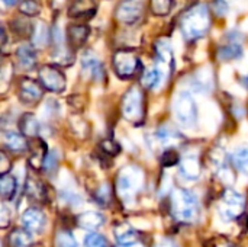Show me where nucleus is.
<instances>
[{
	"label": "nucleus",
	"instance_id": "obj_8",
	"mask_svg": "<svg viewBox=\"0 0 248 247\" xmlns=\"http://www.w3.org/2000/svg\"><path fill=\"white\" fill-rule=\"evenodd\" d=\"M144 0H122L116 9V19L126 25H134L142 17Z\"/></svg>",
	"mask_w": 248,
	"mask_h": 247
},
{
	"label": "nucleus",
	"instance_id": "obj_33",
	"mask_svg": "<svg viewBox=\"0 0 248 247\" xmlns=\"http://www.w3.org/2000/svg\"><path fill=\"white\" fill-rule=\"evenodd\" d=\"M84 247H108V240L97 233L87 234L84 239Z\"/></svg>",
	"mask_w": 248,
	"mask_h": 247
},
{
	"label": "nucleus",
	"instance_id": "obj_15",
	"mask_svg": "<svg viewBox=\"0 0 248 247\" xmlns=\"http://www.w3.org/2000/svg\"><path fill=\"white\" fill-rule=\"evenodd\" d=\"M96 13V1L94 0H74L68 9V15L71 17L89 19Z\"/></svg>",
	"mask_w": 248,
	"mask_h": 247
},
{
	"label": "nucleus",
	"instance_id": "obj_29",
	"mask_svg": "<svg viewBox=\"0 0 248 247\" xmlns=\"http://www.w3.org/2000/svg\"><path fill=\"white\" fill-rule=\"evenodd\" d=\"M32 39H33V47H38V48L45 47L49 41V31H48L46 25L36 23L32 31Z\"/></svg>",
	"mask_w": 248,
	"mask_h": 247
},
{
	"label": "nucleus",
	"instance_id": "obj_28",
	"mask_svg": "<svg viewBox=\"0 0 248 247\" xmlns=\"http://www.w3.org/2000/svg\"><path fill=\"white\" fill-rule=\"evenodd\" d=\"M163 71L158 68V67H154V68H150L144 73L142 76V84L144 87L147 89H155L158 87L161 83H163Z\"/></svg>",
	"mask_w": 248,
	"mask_h": 247
},
{
	"label": "nucleus",
	"instance_id": "obj_20",
	"mask_svg": "<svg viewBox=\"0 0 248 247\" xmlns=\"http://www.w3.org/2000/svg\"><path fill=\"white\" fill-rule=\"evenodd\" d=\"M231 39L224 44L219 51H218V55L221 60H235V58H240L243 55V45L240 41H237L235 38H232V33H230Z\"/></svg>",
	"mask_w": 248,
	"mask_h": 247
},
{
	"label": "nucleus",
	"instance_id": "obj_25",
	"mask_svg": "<svg viewBox=\"0 0 248 247\" xmlns=\"http://www.w3.org/2000/svg\"><path fill=\"white\" fill-rule=\"evenodd\" d=\"M32 242H33L32 234L25 229H16L9 236V243L12 247H29Z\"/></svg>",
	"mask_w": 248,
	"mask_h": 247
},
{
	"label": "nucleus",
	"instance_id": "obj_32",
	"mask_svg": "<svg viewBox=\"0 0 248 247\" xmlns=\"http://www.w3.org/2000/svg\"><path fill=\"white\" fill-rule=\"evenodd\" d=\"M19 10H20L23 15H26V16H36V15H39V12H41V6H39V3L35 1V0H23V1L20 3Z\"/></svg>",
	"mask_w": 248,
	"mask_h": 247
},
{
	"label": "nucleus",
	"instance_id": "obj_16",
	"mask_svg": "<svg viewBox=\"0 0 248 247\" xmlns=\"http://www.w3.org/2000/svg\"><path fill=\"white\" fill-rule=\"evenodd\" d=\"M90 28L83 23H74L68 26V44L71 48H80L89 38Z\"/></svg>",
	"mask_w": 248,
	"mask_h": 247
},
{
	"label": "nucleus",
	"instance_id": "obj_19",
	"mask_svg": "<svg viewBox=\"0 0 248 247\" xmlns=\"http://www.w3.org/2000/svg\"><path fill=\"white\" fill-rule=\"evenodd\" d=\"M16 58H17L19 66L25 70H31L36 64V52H35L33 47L29 44H23L17 48Z\"/></svg>",
	"mask_w": 248,
	"mask_h": 247
},
{
	"label": "nucleus",
	"instance_id": "obj_26",
	"mask_svg": "<svg viewBox=\"0 0 248 247\" xmlns=\"http://www.w3.org/2000/svg\"><path fill=\"white\" fill-rule=\"evenodd\" d=\"M231 162L237 170L248 175V147H238L231 154Z\"/></svg>",
	"mask_w": 248,
	"mask_h": 247
},
{
	"label": "nucleus",
	"instance_id": "obj_35",
	"mask_svg": "<svg viewBox=\"0 0 248 247\" xmlns=\"http://www.w3.org/2000/svg\"><path fill=\"white\" fill-rule=\"evenodd\" d=\"M26 192L33 197V198H42L44 195V188L39 182L36 181H28V185H26Z\"/></svg>",
	"mask_w": 248,
	"mask_h": 247
},
{
	"label": "nucleus",
	"instance_id": "obj_5",
	"mask_svg": "<svg viewBox=\"0 0 248 247\" xmlns=\"http://www.w3.org/2000/svg\"><path fill=\"white\" fill-rule=\"evenodd\" d=\"M141 67V61L134 51L119 49L113 54V68L121 79H131Z\"/></svg>",
	"mask_w": 248,
	"mask_h": 247
},
{
	"label": "nucleus",
	"instance_id": "obj_39",
	"mask_svg": "<svg viewBox=\"0 0 248 247\" xmlns=\"http://www.w3.org/2000/svg\"><path fill=\"white\" fill-rule=\"evenodd\" d=\"M0 160H1V175H6V172L10 166H9V162H7V157L4 153L0 154Z\"/></svg>",
	"mask_w": 248,
	"mask_h": 247
},
{
	"label": "nucleus",
	"instance_id": "obj_27",
	"mask_svg": "<svg viewBox=\"0 0 248 247\" xmlns=\"http://www.w3.org/2000/svg\"><path fill=\"white\" fill-rule=\"evenodd\" d=\"M35 146V150L32 151L31 157H29V162L32 165V167H39V166H44V162H45V157L48 156L46 153V144L42 141V140H35L33 143Z\"/></svg>",
	"mask_w": 248,
	"mask_h": 247
},
{
	"label": "nucleus",
	"instance_id": "obj_6",
	"mask_svg": "<svg viewBox=\"0 0 248 247\" xmlns=\"http://www.w3.org/2000/svg\"><path fill=\"white\" fill-rule=\"evenodd\" d=\"M122 114L128 121L138 122L144 116V96L140 87H131L122 99Z\"/></svg>",
	"mask_w": 248,
	"mask_h": 247
},
{
	"label": "nucleus",
	"instance_id": "obj_18",
	"mask_svg": "<svg viewBox=\"0 0 248 247\" xmlns=\"http://www.w3.org/2000/svg\"><path fill=\"white\" fill-rule=\"evenodd\" d=\"M115 239L121 247H132L137 243L138 236H137V231L131 226L121 224L115 229Z\"/></svg>",
	"mask_w": 248,
	"mask_h": 247
},
{
	"label": "nucleus",
	"instance_id": "obj_7",
	"mask_svg": "<svg viewBox=\"0 0 248 247\" xmlns=\"http://www.w3.org/2000/svg\"><path fill=\"white\" fill-rule=\"evenodd\" d=\"M38 77H39L42 87H45L49 92L61 93L65 89V84H67L65 76L55 66H42L38 71Z\"/></svg>",
	"mask_w": 248,
	"mask_h": 247
},
{
	"label": "nucleus",
	"instance_id": "obj_2",
	"mask_svg": "<svg viewBox=\"0 0 248 247\" xmlns=\"http://www.w3.org/2000/svg\"><path fill=\"white\" fill-rule=\"evenodd\" d=\"M144 186V172L138 166H125L118 176V194L124 201H132Z\"/></svg>",
	"mask_w": 248,
	"mask_h": 247
},
{
	"label": "nucleus",
	"instance_id": "obj_40",
	"mask_svg": "<svg viewBox=\"0 0 248 247\" xmlns=\"http://www.w3.org/2000/svg\"><path fill=\"white\" fill-rule=\"evenodd\" d=\"M160 247H177V245H176L173 240H170V239H164V240L160 243Z\"/></svg>",
	"mask_w": 248,
	"mask_h": 247
},
{
	"label": "nucleus",
	"instance_id": "obj_11",
	"mask_svg": "<svg viewBox=\"0 0 248 247\" xmlns=\"http://www.w3.org/2000/svg\"><path fill=\"white\" fill-rule=\"evenodd\" d=\"M54 60L60 64V66H70L74 61V55L71 52V49L64 44V39L61 36L60 29L54 31Z\"/></svg>",
	"mask_w": 248,
	"mask_h": 247
},
{
	"label": "nucleus",
	"instance_id": "obj_30",
	"mask_svg": "<svg viewBox=\"0 0 248 247\" xmlns=\"http://www.w3.org/2000/svg\"><path fill=\"white\" fill-rule=\"evenodd\" d=\"M151 12L155 16H167L174 6V0H150Z\"/></svg>",
	"mask_w": 248,
	"mask_h": 247
},
{
	"label": "nucleus",
	"instance_id": "obj_37",
	"mask_svg": "<svg viewBox=\"0 0 248 247\" xmlns=\"http://www.w3.org/2000/svg\"><path fill=\"white\" fill-rule=\"evenodd\" d=\"M161 163H163L164 166H167V167L174 166V165L179 163V154H177L176 151H173V150H169V151L163 153Z\"/></svg>",
	"mask_w": 248,
	"mask_h": 247
},
{
	"label": "nucleus",
	"instance_id": "obj_3",
	"mask_svg": "<svg viewBox=\"0 0 248 247\" xmlns=\"http://www.w3.org/2000/svg\"><path fill=\"white\" fill-rule=\"evenodd\" d=\"M171 211L177 221L192 223L198 215V199L187 189H174L171 194Z\"/></svg>",
	"mask_w": 248,
	"mask_h": 247
},
{
	"label": "nucleus",
	"instance_id": "obj_22",
	"mask_svg": "<svg viewBox=\"0 0 248 247\" xmlns=\"http://www.w3.org/2000/svg\"><path fill=\"white\" fill-rule=\"evenodd\" d=\"M3 143L10 151H15V153H20L28 148V143H26L25 137L17 132H13V131L4 132Z\"/></svg>",
	"mask_w": 248,
	"mask_h": 247
},
{
	"label": "nucleus",
	"instance_id": "obj_1",
	"mask_svg": "<svg viewBox=\"0 0 248 247\" xmlns=\"http://www.w3.org/2000/svg\"><path fill=\"white\" fill-rule=\"evenodd\" d=\"M211 26V13L206 4H195L189 7L182 19H180V29L183 36L187 41H195L202 38Z\"/></svg>",
	"mask_w": 248,
	"mask_h": 247
},
{
	"label": "nucleus",
	"instance_id": "obj_41",
	"mask_svg": "<svg viewBox=\"0 0 248 247\" xmlns=\"http://www.w3.org/2000/svg\"><path fill=\"white\" fill-rule=\"evenodd\" d=\"M3 3L6 6H15L16 3H19V0H3Z\"/></svg>",
	"mask_w": 248,
	"mask_h": 247
},
{
	"label": "nucleus",
	"instance_id": "obj_12",
	"mask_svg": "<svg viewBox=\"0 0 248 247\" xmlns=\"http://www.w3.org/2000/svg\"><path fill=\"white\" fill-rule=\"evenodd\" d=\"M155 52H157V58H158V68L163 71V74L169 73L170 70H173L174 67V57H173V49L171 45L169 44V41L166 39H160L155 45Z\"/></svg>",
	"mask_w": 248,
	"mask_h": 247
},
{
	"label": "nucleus",
	"instance_id": "obj_13",
	"mask_svg": "<svg viewBox=\"0 0 248 247\" xmlns=\"http://www.w3.org/2000/svg\"><path fill=\"white\" fill-rule=\"evenodd\" d=\"M81 67H83V71L86 74H89L93 80L96 82H102L103 77H105V68L100 63V60L90 51H87L84 55H83V60H81Z\"/></svg>",
	"mask_w": 248,
	"mask_h": 247
},
{
	"label": "nucleus",
	"instance_id": "obj_21",
	"mask_svg": "<svg viewBox=\"0 0 248 247\" xmlns=\"http://www.w3.org/2000/svg\"><path fill=\"white\" fill-rule=\"evenodd\" d=\"M180 173L186 181H198L199 175H201L199 160L195 157H186L180 163Z\"/></svg>",
	"mask_w": 248,
	"mask_h": 247
},
{
	"label": "nucleus",
	"instance_id": "obj_9",
	"mask_svg": "<svg viewBox=\"0 0 248 247\" xmlns=\"http://www.w3.org/2000/svg\"><path fill=\"white\" fill-rule=\"evenodd\" d=\"M222 199H224V205H225V208L222 210L224 217L228 220L237 218L244 208V204H246L244 197L240 192H237L235 189H227L224 192Z\"/></svg>",
	"mask_w": 248,
	"mask_h": 247
},
{
	"label": "nucleus",
	"instance_id": "obj_38",
	"mask_svg": "<svg viewBox=\"0 0 248 247\" xmlns=\"http://www.w3.org/2000/svg\"><path fill=\"white\" fill-rule=\"evenodd\" d=\"M10 220H12L10 210L6 207V204H1V207H0V227L1 229H6L9 226Z\"/></svg>",
	"mask_w": 248,
	"mask_h": 247
},
{
	"label": "nucleus",
	"instance_id": "obj_36",
	"mask_svg": "<svg viewBox=\"0 0 248 247\" xmlns=\"http://www.w3.org/2000/svg\"><path fill=\"white\" fill-rule=\"evenodd\" d=\"M96 201L100 204V205H106L110 199V191H109V186L105 185V186H100L96 192Z\"/></svg>",
	"mask_w": 248,
	"mask_h": 247
},
{
	"label": "nucleus",
	"instance_id": "obj_14",
	"mask_svg": "<svg viewBox=\"0 0 248 247\" xmlns=\"http://www.w3.org/2000/svg\"><path fill=\"white\" fill-rule=\"evenodd\" d=\"M42 95H44L42 87L35 80L23 79L20 82V98H22L23 102L35 103V102H38L42 98Z\"/></svg>",
	"mask_w": 248,
	"mask_h": 247
},
{
	"label": "nucleus",
	"instance_id": "obj_17",
	"mask_svg": "<svg viewBox=\"0 0 248 247\" xmlns=\"http://www.w3.org/2000/svg\"><path fill=\"white\" fill-rule=\"evenodd\" d=\"M77 223H78V226L81 229L94 231V230H97V229H100L103 226L105 217L97 211H86V213H81L77 217Z\"/></svg>",
	"mask_w": 248,
	"mask_h": 247
},
{
	"label": "nucleus",
	"instance_id": "obj_10",
	"mask_svg": "<svg viewBox=\"0 0 248 247\" xmlns=\"http://www.w3.org/2000/svg\"><path fill=\"white\" fill-rule=\"evenodd\" d=\"M22 226L31 234H39L46 226V217L38 208H28L22 215Z\"/></svg>",
	"mask_w": 248,
	"mask_h": 247
},
{
	"label": "nucleus",
	"instance_id": "obj_23",
	"mask_svg": "<svg viewBox=\"0 0 248 247\" xmlns=\"http://www.w3.org/2000/svg\"><path fill=\"white\" fill-rule=\"evenodd\" d=\"M17 191V182L12 175H1L0 179V195L4 201H12Z\"/></svg>",
	"mask_w": 248,
	"mask_h": 247
},
{
	"label": "nucleus",
	"instance_id": "obj_24",
	"mask_svg": "<svg viewBox=\"0 0 248 247\" xmlns=\"http://www.w3.org/2000/svg\"><path fill=\"white\" fill-rule=\"evenodd\" d=\"M20 131L28 137H36L39 134V122L33 114H25L20 118Z\"/></svg>",
	"mask_w": 248,
	"mask_h": 247
},
{
	"label": "nucleus",
	"instance_id": "obj_31",
	"mask_svg": "<svg viewBox=\"0 0 248 247\" xmlns=\"http://www.w3.org/2000/svg\"><path fill=\"white\" fill-rule=\"evenodd\" d=\"M55 242H57V246L58 247H78L77 240L73 236V233L71 231H65V230L64 231H60L57 234Z\"/></svg>",
	"mask_w": 248,
	"mask_h": 247
},
{
	"label": "nucleus",
	"instance_id": "obj_34",
	"mask_svg": "<svg viewBox=\"0 0 248 247\" xmlns=\"http://www.w3.org/2000/svg\"><path fill=\"white\" fill-rule=\"evenodd\" d=\"M58 159H60V154H58V151L57 150H54V151H51V153H48V156L45 157V162H44V170L46 172V173H52V172H55V169H57V166H58Z\"/></svg>",
	"mask_w": 248,
	"mask_h": 247
},
{
	"label": "nucleus",
	"instance_id": "obj_4",
	"mask_svg": "<svg viewBox=\"0 0 248 247\" xmlns=\"http://www.w3.org/2000/svg\"><path fill=\"white\" fill-rule=\"evenodd\" d=\"M173 114L183 127H193L198 121V106L193 96L180 92L173 102Z\"/></svg>",
	"mask_w": 248,
	"mask_h": 247
}]
</instances>
